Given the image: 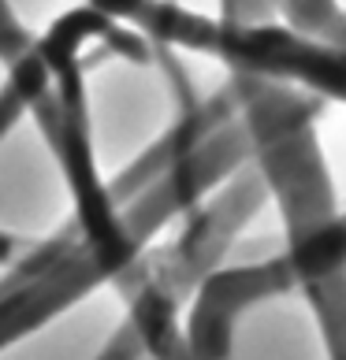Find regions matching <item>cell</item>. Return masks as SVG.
Returning <instances> with one entry per match:
<instances>
[{"label": "cell", "instance_id": "obj_2", "mask_svg": "<svg viewBox=\"0 0 346 360\" xmlns=\"http://www.w3.org/2000/svg\"><path fill=\"white\" fill-rule=\"evenodd\" d=\"M138 353H142V335H138V327L130 323L123 335H116V342L104 349L101 360H138Z\"/></svg>", "mask_w": 346, "mask_h": 360}, {"label": "cell", "instance_id": "obj_1", "mask_svg": "<svg viewBox=\"0 0 346 360\" xmlns=\"http://www.w3.org/2000/svg\"><path fill=\"white\" fill-rule=\"evenodd\" d=\"M52 312H60V297L45 278H34L0 297V345L16 342L26 330L42 327Z\"/></svg>", "mask_w": 346, "mask_h": 360}]
</instances>
